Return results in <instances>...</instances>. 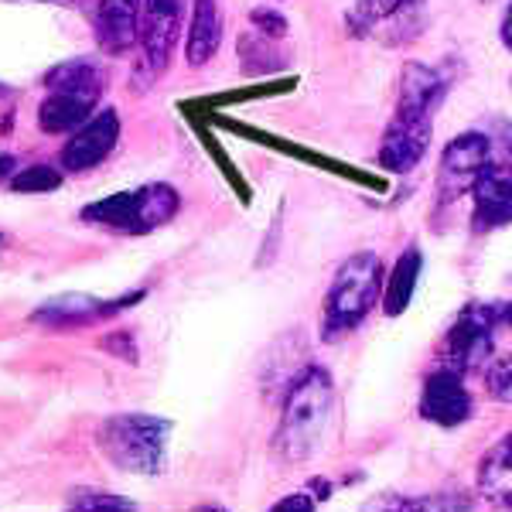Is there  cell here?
Masks as SVG:
<instances>
[{"label": "cell", "mask_w": 512, "mask_h": 512, "mask_svg": "<svg viewBox=\"0 0 512 512\" xmlns=\"http://www.w3.org/2000/svg\"><path fill=\"white\" fill-rule=\"evenodd\" d=\"M332 403H335V386L332 376L321 366H308L294 376L274 437L280 458L297 465V461L311 458L318 451L328 420H332Z\"/></svg>", "instance_id": "cell-1"}, {"label": "cell", "mask_w": 512, "mask_h": 512, "mask_svg": "<svg viewBox=\"0 0 512 512\" xmlns=\"http://www.w3.org/2000/svg\"><path fill=\"white\" fill-rule=\"evenodd\" d=\"M171 424L151 414H117L106 417L96 431V448L113 468L127 475H161L168 454Z\"/></svg>", "instance_id": "cell-2"}, {"label": "cell", "mask_w": 512, "mask_h": 512, "mask_svg": "<svg viewBox=\"0 0 512 512\" xmlns=\"http://www.w3.org/2000/svg\"><path fill=\"white\" fill-rule=\"evenodd\" d=\"M383 297V263L376 253L362 250L352 253L349 260L338 267V274L332 280L325 294V342L355 332L362 321L369 318V311L376 308V301Z\"/></svg>", "instance_id": "cell-3"}, {"label": "cell", "mask_w": 512, "mask_h": 512, "mask_svg": "<svg viewBox=\"0 0 512 512\" xmlns=\"http://www.w3.org/2000/svg\"><path fill=\"white\" fill-rule=\"evenodd\" d=\"M181 209V198L171 185L154 181V185H140L130 192L99 198V202L82 209V222L89 226H103L110 233H127V236H147L154 229H161L164 222H171Z\"/></svg>", "instance_id": "cell-4"}, {"label": "cell", "mask_w": 512, "mask_h": 512, "mask_svg": "<svg viewBox=\"0 0 512 512\" xmlns=\"http://www.w3.org/2000/svg\"><path fill=\"white\" fill-rule=\"evenodd\" d=\"M512 325V304L499 301H472L458 311L451 328L441 338V366L454 373H472L482 369L492 355L495 328Z\"/></svg>", "instance_id": "cell-5"}, {"label": "cell", "mask_w": 512, "mask_h": 512, "mask_svg": "<svg viewBox=\"0 0 512 512\" xmlns=\"http://www.w3.org/2000/svg\"><path fill=\"white\" fill-rule=\"evenodd\" d=\"M492 164V140L482 130H465L454 140H448L437 164V202L451 205L465 198L482 178V171Z\"/></svg>", "instance_id": "cell-6"}, {"label": "cell", "mask_w": 512, "mask_h": 512, "mask_svg": "<svg viewBox=\"0 0 512 512\" xmlns=\"http://www.w3.org/2000/svg\"><path fill=\"white\" fill-rule=\"evenodd\" d=\"M434 137V117H417V113H393L390 127L379 140V168L390 175H407L424 161L427 147Z\"/></svg>", "instance_id": "cell-7"}, {"label": "cell", "mask_w": 512, "mask_h": 512, "mask_svg": "<svg viewBox=\"0 0 512 512\" xmlns=\"http://www.w3.org/2000/svg\"><path fill=\"white\" fill-rule=\"evenodd\" d=\"M181 21H185V4L181 0H144L140 7V55H144L147 72L158 76L171 62V52L178 45Z\"/></svg>", "instance_id": "cell-8"}, {"label": "cell", "mask_w": 512, "mask_h": 512, "mask_svg": "<svg viewBox=\"0 0 512 512\" xmlns=\"http://www.w3.org/2000/svg\"><path fill=\"white\" fill-rule=\"evenodd\" d=\"M420 417L437 427H461L472 417V393L454 369H434L420 390Z\"/></svg>", "instance_id": "cell-9"}, {"label": "cell", "mask_w": 512, "mask_h": 512, "mask_svg": "<svg viewBox=\"0 0 512 512\" xmlns=\"http://www.w3.org/2000/svg\"><path fill=\"white\" fill-rule=\"evenodd\" d=\"M120 140V117L117 110H99L93 113L76 134L69 137V144L62 147V171H89L96 164L110 158V151Z\"/></svg>", "instance_id": "cell-10"}, {"label": "cell", "mask_w": 512, "mask_h": 512, "mask_svg": "<svg viewBox=\"0 0 512 512\" xmlns=\"http://www.w3.org/2000/svg\"><path fill=\"white\" fill-rule=\"evenodd\" d=\"M472 198H475V216H472L475 233H492V229L509 226L512 222V168L492 161L489 168L482 171V178L475 181Z\"/></svg>", "instance_id": "cell-11"}, {"label": "cell", "mask_w": 512, "mask_h": 512, "mask_svg": "<svg viewBox=\"0 0 512 512\" xmlns=\"http://www.w3.org/2000/svg\"><path fill=\"white\" fill-rule=\"evenodd\" d=\"M454 76L437 65L410 62L400 76V99H396V113H417V117H434L437 106L448 96Z\"/></svg>", "instance_id": "cell-12"}, {"label": "cell", "mask_w": 512, "mask_h": 512, "mask_svg": "<svg viewBox=\"0 0 512 512\" xmlns=\"http://www.w3.org/2000/svg\"><path fill=\"white\" fill-rule=\"evenodd\" d=\"M140 7L144 0H99L93 31L106 55H127L140 41Z\"/></svg>", "instance_id": "cell-13"}, {"label": "cell", "mask_w": 512, "mask_h": 512, "mask_svg": "<svg viewBox=\"0 0 512 512\" xmlns=\"http://www.w3.org/2000/svg\"><path fill=\"white\" fill-rule=\"evenodd\" d=\"M475 485H478V495H482L489 506L512 512V431L502 434L499 441L482 454Z\"/></svg>", "instance_id": "cell-14"}, {"label": "cell", "mask_w": 512, "mask_h": 512, "mask_svg": "<svg viewBox=\"0 0 512 512\" xmlns=\"http://www.w3.org/2000/svg\"><path fill=\"white\" fill-rule=\"evenodd\" d=\"M134 297H123V301H99V297H86V294L52 297V301L41 304L35 311V321H41V325H86V321H99V318L113 315V311H120L123 304H130Z\"/></svg>", "instance_id": "cell-15"}, {"label": "cell", "mask_w": 512, "mask_h": 512, "mask_svg": "<svg viewBox=\"0 0 512 512\" xmlns=\"http://www.w3.org/2000/svg\"><path fill=\"white\" fill-rule=\"evenodd\" d=\"M96 99L76 93H48L38 106V123L45 134H76L93 117Z\"/></svg>", "instance_id": "cell-16"}, {"label": "cell", "mask_w": 512, "mask_h": 512, "mask_svg": "<svg viewBox=\"0 0 512 512\" xmlns=\"http://www.w3.org/2000/svg\"><path fill=\"white\" fill-rule=\"evenodd\" d=\"M222 41V18L216 0H195L192 7V24H188V65H205L212 55L219 52Z\"/></svg>", "instance_id": "cell-17"}, {"label": "cell", "mask_w": 512, "mask_h": 512, "mask_svg": "<svg viewBox=\"0 0 512 512\" xmlns=\"http://www.w3.org/2000/svg\"><path fill=\"white\" fill-rule=\"evenodd\" d=\"M420 267H424V256H420L417 246H407L400 253V260H396V267L390 270V280L383 284V311L390 318H400L410 308L420 280Z\"/></svg>", "instance_id": "cell-18"}, {"label": "cell", "mask_w": 512, "mask_h": 512, "mask_svg": "<svg viewBox=\"0 0 512 512\" xmlns=\"http://www.w3.org/2000/svg\"><path fill=\"white\" fill-rule=\"evenodd\" d=\"M45 86L48 93H76L99 103V96H103V72H99V65L93 59H72L55 65L45 76Z\"/></svg>", "instance_id": "cell-19"}, {"label": "cell", "mask_w": 512, "mask_h": 512, "mask_svg": "<svg viewBox=\"0 0 512 512\" xmlns=\"http://www.w3.org/2000/svg\"><path fill=\"white\" fill-rule=\"evenodd\" d=\"M420 0H355L352 11L345 14V24L355 38H366L373 35L379 24H390L396 21L400 14L414 11Z\"/></svg>", "instance_id": "cell-20"}, {"label": "cell", "mask_w": 512, "mask_h": 512, "mask_svg": "<svg viewBox=\"0 0 512 512\" xmlns=\"http://www.w3.org/2000/svg\"><path fill=\"white\" fill-rule=\"evenodd\" d=\"M379 512H472L468 492H427V495H396L386 499Z\"/></svg>", "instance_id": "cell-21"}, {"label": "cell", "mask_w": 512, "mask_h": 512, "mask_svg": "<svg viewBox=\"0 0 512 512\" xmlns=\"http://www.w3.org/2000/svg\"><path fill=\"white\" fill-rule=\"evenodd\" d=\"M69 512H137V506L123 495L113 492H96V489H79L72 495Z\"/></svg>", "instance_id": "cell-22"}, {"label": "cell", "mask_w": 512, "mask_h": 512, "mask_svg": "<svg viewBox=\"0 0 512 512\" xmlns=\"http://www.w3.org/2000/svg\"><path fill=\"white\" fill-rule=\"evenodd\" d=\"M59 185H62V171L52 168V164H35V168L11 178L14 192H52V188H59Z\"/></svg>", "instance_id": "cell-23"}, {"label": "cell", "mask_w": 512, "mask_h": 512, "mask_svg": "<svg viewBox=\"0 0 512 512\" xmlns=\"http://www.w3.org/2000/svg\"><path fill=\"white\" fill-rule=\"evenodd\" d=\"M485 386H489V396L499 403H512V352L495 359L485 373Z\"/></svg>", "instance_id": "cell-24"}, {"label": "cell", "mask_w": 512, "mask_h": 512, "mask_svg": "<svg viewBox=\"0 0 512 512\" xmlns=\"http://www.w3.org/2000/svg\"><path fill=\"white\" fill-rule=\"evenodd\" d=\"M250 21H253V28L260 31L263 38H284L287 35V21H284V14L280 11H270V7H256V11L250 14Z\"/></svg>", "instance_id": "cell-25"}, {"label": "cell", "mask_w": 512, "mask_h": 512, "mask_svg": "<svg viewBox=\"0 0 512 512\" xmlns=\"http://www.w3.org/2000/svg\"><path fill=\"white\" fill-rule=\"evenodd\" d=\"M270 512H315V499H311L308 492H297V495H287V499H280Z\"/></svg>", "instance_id": "cell-26"}, {"label": "cell", "mask_w": 512, "mask_h": 512, "mask_svg": "<svg viewBox=\"0 0 512 512\" xmlns=\"http://www.w3.org/2000/svg\"><path fill=\"white\" fill-rule=\"evenodd\" d=\"M502 41H506V48L512 52V4H509L506 18H502Z\"/></svg>", "instance_id": "cell-27"}, {"label": "cell", "mask_w": 512, "mask_h": 512, "mask_svg": "<svg viewBox=\"0 0 512 512\" xmlns=\"http://www.w3.org/2000/svg\"><path fill=\"white\" fill-rule=\"evenodd\" d=\"M14 171V154H0V181H7Z\"/></svg>", "instance_id": "cell-28"}, {"label": "cell", "mask_w": 512, "mask_h": 512, "mask_svg": "<svg viewBox=\"0 0 512 512\" xmlns=\"http://www.w3.org/2000/svg\"><path fill=\"white\" fill-rule=\"evenodd\" d=\"M195 512H226V509H219V506H202V509H195Z\"/></svg>", "instance_id": "cell-29"}, {"label": "cell", "mask_w": 512, "mask_h": 512, "mask_svg": "<svg viewBox=\"0 0 512 512\" xmlns=\"http://www.w3.org/2000/svg\"><path fill=\"white\" fill-rule=\"evenodd\" d=\"M45 4H72V0H45Z\"/></svg>", "instance_id": "cell-30"}]
</instances>
